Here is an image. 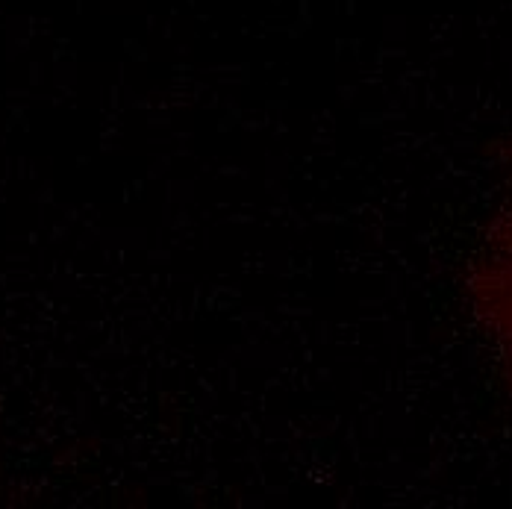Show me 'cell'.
I'll return each mask as SVG.
<instances>
[{
	"label": "cell",
	"mask_w": 512,
	"mask_h": 509,
	"mask_svg": "<svg viewBox=\"0 0 512 509\" xmlns=\"http://www.w3.org/2000/svg\"><path fill=\"white\" fill-rule=\"evenodd\" d=\"M471 304L492 336L512 386V186L468 274Z\"/></svg>",
	"instance_id": "1"
}]
</instances>
